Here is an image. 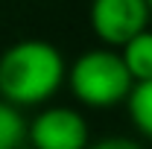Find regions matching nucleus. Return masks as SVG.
I'll return each instance as SVG.
<instances>
[{
  "instance_id": "obj_7",
  "label": "nucleus",
  "mask_w": 152,
  "mask_h": 149,
  "mask_svg": "<svg viewBox=\"0 0 152 149\" xmlns=\"http://www.w3.org/2000/svg\"><path fill=\"white\" fill-rule=\"evenodd\" d=\"M26 137H29V126L18 111V105L0 99V149H20Z\"/></svg>"
},
{
  "instance_id": "obj_1",
  "label": "nucleus",
  "mask_w": 152,
  "mask_h": 149,
  "mask_svg": "<svg viewBox=\"0 0 152 149\" xmlns=\"http://www.w3.org/2000/svg\"><path fill=\"white\" fill-rule=\"evenodd\" d=\"M67 64L50 41L23 38L0 56V99L12 105H41L61 88Z\"/></svg>"
},
{
  "instance_id": "obj_3",
  "label": "nucleus",
  "mask_w": 152,
  "mask_h": 149,
  "mask_svg": "<svg viewBox=\"0 0 152 149\" xmlns=\"http://www.w3.org/2000/svg\"><path fill=\"white\" fill-rule=\"evenodd\" d=\"M152 9L146 0H91L88 20L99 41L108 47H126L132 38L146 32Z\"/></svg>"
},
{
  "instance_id": "obj_8",
  "label": "nucleus",
  "mask_w": 152,
  "mask_h": 149,
  "mask_svg": "<svg viewBox=\"0 0 152 149\" xmlns=\"http://www.w3.org/2000/svg\"><path fill=\"white\" fill-rule=\"evenodd\" d=\"M88 149H143V146L132 137H102V140L91 143Z\"/></svg>"
},
{
  "instance_id": "obj_9",
  "label": "nucleus",
  "mask_w": 152,
  "mask_h": 149,
  "mask_svg": "<svg viewBox=\"0 0 152 149\" xmlns=\"http://www.w3.org/2000/svg\"><path fill=\"white\" fill-rule=\"evenodd\" d=\"M146 3H149V9H152V0H146Z\"/></svg>"
},
{
  "instance_id": "obj_4",
  "label": "nucleus",
  "mask_w": 152,
  "mask_h": 149,
  "mask_svg": "<svg viewBox=\"0 0 152 149\" xmlns=\"http://www.w3.org/2000/svg\"><path fill=\"white\" fill-rule=\"evenodd\" d=\"M32 149H88V123L67 105H50L29 123Z\"/></svg>"
},
{
  "instance_id": "obj_6",
  "label": "nucleus",
  "mask_w": 152,
  "mask_h": 149,
  "mask_svg": "<svg viewBox=\"0 0 152 149\" xmlns=\"http://www.w3.org/2000/svg\"><path fill=\"white\" fill-rule=\"evenodd\" d=\"M126 105H129V117H132L134 129L152 140V79L149 82H134Z\"/></svg>"
},
{
  "instance_id": "obj_5",
  "label": "nucleus",
  "mask_w": 152,
  "mask_h": 149,
  "mask_svg": "<svg viewBox=\"0 0 152 149\" xmlns=\"http://www.w3.org/2000/svg\"><path fill=\"white\" fill-rule=\"evenodd\" d=\"M120 56H123V61H126V67H129L134 82H149L152 79V29L132 38L120 50Z\"/></svg>"
},
{
  "instance_id": "obj_2",
  "label": "nucleus",
  "mask_w": 152,
  "mask_h": 149,
  "mask_svg": "<svg viewBox=\"0 0 152 149\" xmlns=\"http://www.w3.org/2000/svg\"><path fill=\"white\" fill-rule=\"evenodd\" d=\"M67 85L79 102L94 105V108H108V105L129 99L134 79L120 53H114L108 47H96V50L82 53L70 64Z\"/></svg>"
}]
</instances>
